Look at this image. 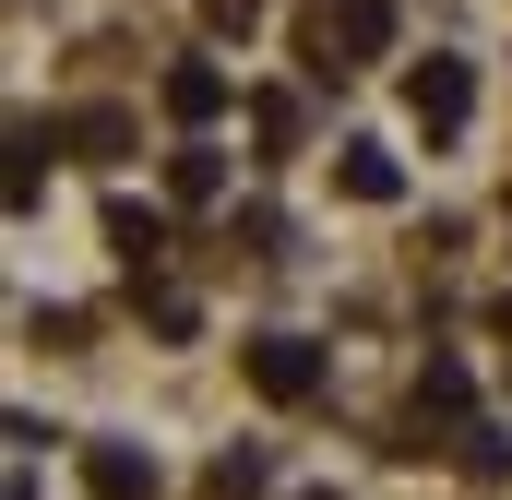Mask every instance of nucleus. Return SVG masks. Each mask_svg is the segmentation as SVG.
Wrapping results in <instances>:
<instances>
[{
  "label": "nucleus",
  "instance_id": "obj_1",
  "mask_svg": "<svg viewBox=\"0 0 512 500\" xmlns=\"http://www.w3.org/2000/svg\"><path fill=\"white\" fill-rule=\"evenodd\" d=\"M251 393L262 405H310L322 393V346L310 334H251Z\"/></svg>",
  "mask_w": 512,
  "mask_h": 500
},
{
  "label": "nucleus",
  "instance_id": "obj_2",
  "mask_svg": "<svg viewBox=\"0 0 512 500\" xmlns=\"http://www.w3.org/2000/svg\"><path fill=\"white\" fill-rule=\"evenodd\" d=\"M405 108H417V131H429V143H441V131H465V108H477L465 60H417V72H405Z\"/></svg>",
  "mask_w": 512,
  "mask_h": 500
},
{
  "label": "nucleus",
  "instance_id": "obj_3",
  "mask_svg": "<svg viewBox=\"0 0 512 500\" xmlns=\"http://www.w3.org/2000/svg\"><path fill=\"white\" fill-rule=\"evenodd\" d=\"M155 453L143 441H84V500H155Z\"/></svg>",
  "mask_w": 512,
  "mask_h": 500
},
{
  "label": "nucleus",
  "instance_id": "obj_4",
  "mask_svg": "<svg viewBox=\"0 0 512 500\" xmlns=\"http://www.w3.org/2000/svg\"><path fill=\"white\" fill-rule=\"evenodd\" d=\"M155 96H167V120H191V131H203L215 108H227V96H239V84H227V60H179Z\"/></svg>",
  "mask_w": 512,
  "mask_h": 500
},
{
  "label": "nucleus",
  "instance_id": "obj_5",
  "mask_svg": "<svg viewBox=\"0 0 512 500\" xmlns=\"http://www.w3.org/2000/svg\"><path fill=\"white\" fill-rule=\"evenodd\" d=\"M108 250H120L131 274H155V262H167V215H143V203H108Z\"/></svg>",
  "mask_w": 512,
  "mask_h": 500
},
{
  "label": "nucleus",
  "instance_id": "obj_6",
  "mask_svg": "<svg viewBox=\"0 0 512 500\" xmlns=\"http://www.w3.org/2000/svg\"><path fill=\"white\" fill-rule=\"evenodd\" d=\"M334 179H346L358 203H393V191H405V167H393L382 143H346V155H334Z\"/></svg>",
  "mask_w": 512,
  "mask_h": 500
},
{
  "label": "nucleus",
  "instance_id": "obj_7",
  "mask_svg": "<svg viewBox=\"0 0 512 500\" xmlns=\"http://www.w3.org/2000/svg\"><path fill=\"white\" fill-rule=\"evenodd\" d=\"M167 191H179V203H215V191H227V155H215V143H179V155H167Z\"/></svg>",
  "mask_w": 512,
  "mask_h": 500
},
{
  "label": "nucleus",
  "instance_id": "obj_8",
  "mask_svg": "<svg viewBox=\"0 0 512 500\" xmlns=\"http://www.w3.org/2000/svg\"><path fill=\"white\" fill-rule=\"evenodd\" d=\"M334 48H358V60L393 48V0H346V12H334Z\"/></svg>",
  "mask_w": 512,
  "mask_h": 500
},
{
  "label": "nucleus",
  "instance_id": "obj_9",
  "mask_svg": "<svg viewBox=\"0 0 512 500\" xmlns=\"http://www.w3.org/2000/svg\"><path fill=\"white\" fill-rule=\"evenodd\" d=\"M251 143H262V155H286V143H298V96L262 84V96H251Z\"/></svg>",
  "mask_w": 512,
  "mask_h": 500
},
{
  "label": "nucleus",
  "instance_id": "obj_10",
  "mask_svg": "<svg viewBox=\"0 0 512 500\" xmlns=\"http://www.w3.org/2000/svg\"><path fill=\"white\" fill-rule=\"evenodd\" d=\"M465 405H477V393H465V370H453V358H429V381H417V417H465Z\"/></svg>",
  "mask_w": 512,
  "mask_h": 500
},
{
  "label": "nucleus",
  "instance_id": "obj_11",
  "mask_svg": "<svg viewBox=\"0 0 512 500\" xmlns=\"http://www.w3.org/2000/svg\"><path fill=\"white\" fill-rule=\"evenodd\" d=\"M72 143H84V155H120L131 120H120V108H84V120H72Z\"/></svg>",
  "mask_w": 512,
  "mask_h": 500
},
{
  "label": "nucleus",
  "instance_id": "obj_12",
  "mask_svg": "<svg viewBox=\"0 0 512 500\" xmlns=\"http://www.w3.org/2000/svg\"><path fill=\"white\" fill-rule=\"evenodd\" d=\"M203 12H215L227 36H251V24H262V0H203Z\"/></svg>",
  "mask_w": 512,
  "mask_h": 500
},
{
  "label": "nucleus",
  "instance_id": "obj_13",
  "mask_svg": "<svg viewBox=\"0 0 512 500\" xmlns=\"http://www.w3.org/2000/svg\"><path fill=\"white\" fill-rule=\"evenodd\" d=\"M501 322H512V310H501Z\"/></svg>",
  "mask_w": 512,
  "mask_h": 500
}]
</instances>
